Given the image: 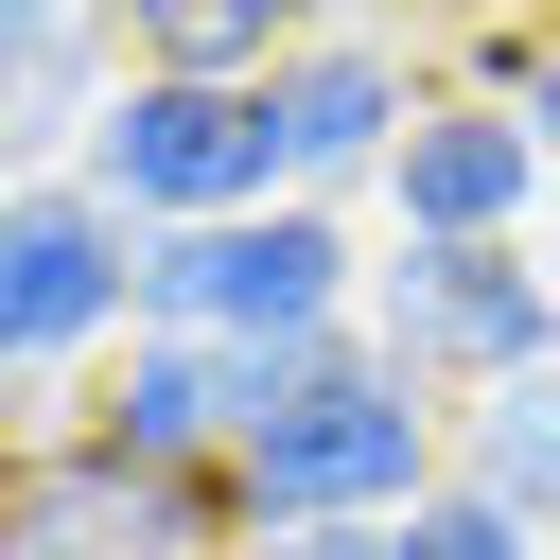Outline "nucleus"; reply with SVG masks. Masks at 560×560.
<instances>
[{
	"mask_svg": "<svg viewBox=\"0 0 560 560\" xmlns=\"http://www.w3.org/2000/svg\"><path fill=\"white\" fill-rule=\"evenodd\" d=\"M368 210H385V245H542L560 175H542V122H525V105L438 88V105L402 122V158H385Z\"/></svg>",
	"mask_w": 560,
	"mask_h": 560,
	"instance_id": "7",
	"label": "nucleus"
},
{
	"mask_svg": "<svg viewBox=\"0 0 560 560\" xmlns=\"http://www.w3.org/2000/svg\"><path fill=\"white\" fill-rule=\"evenodd\" d=\"M298 35H315L298 0H122V70L158 88H280Z\"/></svg>",
	"mask_w": 560,
	"mask_h": 560,
	"instance_id": "10",
	"label": "nucleus"
},
{
	"mask_svg": "<svg viewBox=\"0 0 560 560\" xmlns=\"http://www.w3.org/2000/svg\"><path fill=\"white\" fill-rule=\"evenodd\" d=\"M228 560H350V542H228Z\"/></svg>",
	"mask_w": 560,
	"mask_h": 560,
	"instance_id": "14",
	"label": "nucleus"
},
{
	"mask_svg": "<svg viewBox=\"0 0 560 560\" xmlns=\"http://www.w3.org/2000/svg\"><path fill=\"white\" fill-rule=\"evenodd\" d=\"M455 490H490L508 525H560V368L455 402Z\"/></svg>",
	"mask_w": 560,
	"mask_h": 560,
	"instance_id": "11",
	"label": "nucleus"
},
{
	"mask_svg": "<svg viewBox=\"0 0 560 560\" xmlns=\"http://www.w3.org/2000/svg\"><path fill=\"white\" fill-rule=\"evenodd\" d=\"M420 105H438V52H420V35L315 18V35L280 52V158H298V192H315V210H368Z\"/></svg>",
	"mask_w": 560,
	"mask_h": 560,
	"instance_id": "6",
	"label": "nucleus"
},
{
	"mask_svg": "<svg viewBox=\"0 0 560 560\" xmlns=\"http://www.w3.org/2000/svg\"><path fill=\"white\" fill-rule=\"evenodd\" d=\"M70 175H88L122 228H245V210L298 192V158H280V88H158V70H122V105L88 122Z\"/></svg>",
	"mask_w": 560,
	"mask_h": 560,
	"instance_id": "4",
	"label": "nucleus"
},
{
	"mask_svg": "<svg viewBox=\"0 0 560 560\" xmlns=\"http://www.w3.org/2000/svg\"><path fill=\"white\" fill-rule=\"evenodd\" d=\"M368 210H315V192H280V210H245V228H158V262H140V332H192V350H332V332H368Z\"/></svg>",
	"mask_w": 560,
	"mask_h": 560,
	"instance_id": "2",
	"label": "nucleus"
},
{
	"mask_svg": "<svg viewBox=\"0 0 560 560\" xmlns=\"http://www.w3.org/2000/svg\"><path fill=\"white\" fill-rule=\"evenodd\" d=\"M438 490H455V402H438L402 350H368V332H332V350L298 368V402L228 455L245 542H368V525H402V508H438Z\"/></svg>",
	"mask_w": 560,
	"mask_h": 560,
	"instance_id": "1",
	"label": "nucleus"
},
{
	"mask_svg": "<svg viewBox=\"0 0 560 560\" xmlns=\"http://www.w3.org/2000/svg\"><path fill=\"white\" fill-rule=\"evenodd\" d=\"M140 262H158V228H122L88 175L0 192V402L18 420H70L105 385V350L140 332Z\"/></svg>",
	"mask_w": 560,
	"mask_h": 560,
	"instance_id": "3",
	"label": "nucleus"
},
{
	"mask_svg": "<svg viewBox=\"0 0 560 560\" xmlns=\"http://www.w3.org/2000/svg\"><path fill=\"white\" fill-rule=\"evenodd\" d=\"M368 350H402L438 402H490L560 368V262L542 245H385L368 262Z\"/></svg>",
	"mask_w": 560,
	"mask_h": 560,
	"instance_id": "5",
	"label": "nucleus"
},
{
	"mask_svg": "<svg viewBox=\"0 0 560 560\" xmlns=\"http://www.w3.org/2000/svg\"><path fill=\"white\" fill-rule=\"evenodd\" d=\"M70 438H88V455H122V472H228V455H245V350L122 332V350H105V385L70 402Z\"/></svg>",
	"mask_w": 560,
	"mask_h": 560,
	"instance_id": "8",
	"label": "nucleus"
},
{
	"mask_svg": "<svg viewBox=\"0 0 560 560\" xmlns=\"http://www.w3.org/2000/svg\"><path fill=\"white\" fill-rule=\"evenodd\" d=\"M105 105H122V0H0V192L70 175Z\"/></svg>",
	"mask_w": 560,
	"mask_h": 560,
	"instance_id": "9",
	"label": "nucleus"
},
{
	"mask_svg": "<svg viewBox=\"0 0 560 560\" xmlns=\"http://www.w3.org/2000/svg\"><path fill=\"white\" fill-rule=\"evenodd\" d=\"M525 122H542V175H560V18H542V70H525Z\"/></svg>",
	"mask_w": 560,
	"mask_h": 560,
	"instance_id": "13",
	"label": "nucleus"
},
{
	"mask_svg": "<svg viewBox=\"0 0 560 560\" xmlns=\"http://www.w3.org/2000/svg\"><path fill=\"white\" fill-rule=\"evenodd\" d=\"M350 560H542V525H508L490 490H438V508H402V525H368Z\"/></svg>",
	"mask_w": 560,
	"mask_h": 560,
	"instance_id": "12",
	"label": "nucleus"
}]
</instances>
